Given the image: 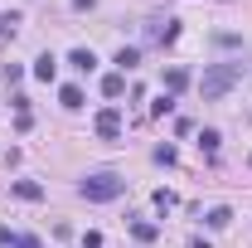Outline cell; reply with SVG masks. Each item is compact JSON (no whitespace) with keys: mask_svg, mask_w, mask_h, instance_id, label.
Instances as JSON below:
<instances>
[{"mask_svg":"<svg viewBox=\"0 0 252 248\" xmlns=\"http://www.w3.org/2000/svg\"><path fill=\"white\" fill-rule=\"evenodd\" d=\"M238 83H243V63H214V68H204L199 93H204V102H219V97L233 93Z\"/></svg>","mask_w":252,"mask_h":248,"instance_id":"obj_1","label":"cell"},{"mask_svg":"<svg viewBox=\"0 0 252 248\" xmlns=\"http://www.w3.org/2000/svg\"><path fill=\"white\" fill-rule=\"evenodd\" d=\"M122 190H126V180H122V175H112V170L78 180V195H83V200H93V205H107V200H117Z\"/></svg>","mask_w":252,"mask_h":248,"instance_id":"obj_2","label":"cell"},{"mask_svg":"<svg viewBox=\"0 0 252 248\" xmlns=\"http://www.w3.org/2000/svg\"><path fill=\"white\" fill-rule=\"evenodd\" d=\"M93 131L102 136V141H117V136H122V112H117V107H102V112L93 117Z\"/></svg>","mask_w":252,"mask_h":248,"instance_id":"obj_3","label":"cell"},{"mask_svg":"<svg viewBox=\"0 0 252 248\" xmlns=\"http://www.w3.org/2000/svg\"><path fill=\"white\" fill-rule=\"evenodd\" d=\"M10 190H15V200H30V205L44 200V185L39 180H10Z\"/></svg>","mask_w":252,"mask_h":248,"instance_id":"obj_4","label":"cell"},{"mask_svg":"<svg viewBox=\"0 0 252 248\" xmlns=\"http://www.w3.org/2000/svg\"><path fill=\"white\" fill-rule=\"evenodd\" d=\"M151 39H156V44H170V39H175V34H180V20H165V25H160V20H151Z\"/></svg>","mask_w":252,"mask_h":248,"instance_id":"obj_5","label":"cell"},{"mask_svg":"<svg viewBox=\"0 0 252 248\" xmlns=\"http://www.w3.org/2000/svg\"><path fill=\"white\" fill-rule=\"evenodd\" d=\"M54 73H59V59H54V54H39V59H34V78L54 83Z\"/></svg>","mask_w":252,"mask_h":248,"instance_id":"obj_6","label":"cell"},{"mask_svg":"<svg viewBox=\"0 0 252 248\" xmlns=\"http://www.w3.org/2000/svg\"><path fill=\"white\" fill-rule=\"evenodd\" d=\"M59 102L68 107V112H78V107H83V88H78V83H63V88H59Z\"/></svg>","mask_w":252,"mask_h":248,"instance_id":"obj_7","label":"cell"},{"mask_svg":"<svg viewBox=\"0 0 252 248\" xmlns=\"http://www.w3.org/2000/svg\"><path fill=\"white\" fill-rule=\"evenodd\" d=\"M122 93H126V73H107V78H102V97H112V102H117Z\"/></svg>","mask_w":252,"mask_h":248,"instance_id":"obj_8","label":"cell"},{"mask_svg":"<svg viewBox=\"0 0 252 248\" xmlns=\"http://www.w3.org/2000/svg\"><path fill=\"white\" fill-rule=\"evenodd\" d=\"M204 224H209V229H228V224H233V209H228V205H214V209L204 214Z\"/></svg>","mask_w":252,"mask_h":248,"instance_id":"obj_9","label":"cell"},{"mask_svg":"<svg viewBox=\"0 0 252 248\" xmlns=\"http://www.w3.org/2000/svg\"><path fill=\"white\" fill-rule=\"evenodd\" d=\"M112 63H117V73H131V68L141 63V49H126V44H122V49H117V59H112Z\"/></svg>","mask_w":252,"mask_h":248,"instance_id":"obj_10","label":"cell"},{"mask_svg":"<svg viewBox=\"0 0 252 248\" xmlns=\"http://www.w3.org/2000/svg\"><path fill=\"white\" fill-rule=\"evenodd\" d=\"M68 63H73V68H78V73H93V68H97V59H93V49H73V54H68Z\"/></svg>","mask_w":252,"mask_h":248,"instance_id":"obj_11","label":"cell"},{"mask_svg":"<svg viewBox=\"0 0 252 248\" xmlns=\"http://www.w3.org/2000/svg\"><path fill=\"white\" fill-rule=\"evenodd\" d=\"M131 234H136V244H156V224H151V219H136V224H131Z\"/></svg>","mask_w":252,"mask_h":248,"instance_id":"obj_12","label":"cell"},{"mask_svg":"<svg viewBox=\"0 0 252 248\" xmlns=\"http://www.w3.org/2000/svg\"><path fill=\"white\" fill-rule=\"evenodd\" d=\"M185 83H189V68H170L165 73V93H180Z\"/></svg>","mask_w":252,"mask_h":248,"instance_id":"obj_13","label":"cell"},{"mask_svg":"<svg viewBox=\"0 0 252 248\" xmlns=\"http://www.w3.org/2000/svg\"><path fill=\"white\" fill-rule=\"evenodd\" d=\"M170 112H175V93H160L151 102V117H170Z\"/></svg>","mask_w":252,"mask_h":248,"instance_id":"obj_14","label":"cell"},{"mask_svg":"<svg viewBox=\"0 0 252 248\" xmlns=\"http://www.w3.org/2000/svg\"><path fill=\"white\" fill-rule=\"evenodd\" d=\"M199 146H204V151L214 156V151H219V146H223V136H219V131H214V126H204V131H199Z\"/></svg>","mask_w":252,"mask_h":248,"instance_id":"obj_15","label":"cell"},{"mask_svg":"<svg viewBox=\"0 0 252 248\" xmlns=\"http://www.w3.org/2000/svg\"><path fill=\"white\" fill-rule=\"evenodd\" d=\"M156 161H160V165H175L180 151H175V146H156Z\"/></svg>","mask_w":252,"mask_h":248,"instance_id":"obj_16","label":"cell"},{"mask_svg":"<svg viewBox=\"0 0 252 248\" xmlns=\"http://www.w3.org/2000/svg\"><path fill=\"white\" fill-rule=\"evenodd\" d=\"M15 30H20V15H5V20H0V34H5V39H15Z\"/></svg>","mask_w":252,"mask_h":248,"instance_id":"obj_17","label":"cell"},{"mask_svg":"<svg viewBox=\"0 0 252 248\" xmlns=\"http://www.w3.org/2000/svg\"><path fill=\"white\" fill-rule=\"evenodd\" d=\"M156 205H160V209H175L180 200H175V190H156Z\"/></svg>","mask_w":252,"mask_h":248,"instance_id":"obj_18","label":"cell"},{"mask_svg":"<svg viewBox=\"0 0 252 248\" xmlns=\"http://www.w3.org/2000/svg\"><path fill=\"white\" fill-rule=\"evenodd\" d=\"M83 248H102V234H97V229H88V234H83Z\"/></svg>","mask_w":252,"mask_h":248,"instance_id":"obj_19","label":"cell"},{"mask_svg":"<svg viewBox=\"0 0 252 248\" xmlns=\"http://www.w3.org/2000/svg\"><path fill=\"white\" fill-rule=\"evenodd\" d=\"M10 248H39V239H34V234H20V239H15Z\"/></svg>","mask_w":252,"mask_h":248,"instance_id":"obj_20","label":"cell"},{"mask_svg":"<svg viewBox=\"0 0 252 248\" xmlns=\"http://www.w3.org/2000/svg\"><path fill=\"white\" fill-rule=\"evenodd\" d=\"M0 244H15V234H10V224H0Z\"/></svg>","mask_w":252,"mask_h":248,"instance_id":"obj_21","label":"cell"},{"mask_svg":"<svg viewBox=\"0 0 252 248\" xmlns=\"http://www.w3.org/2000/svg\"><path fill=\"white\" fill-rule=\"evenodd\" d=\"M97 0H73V10H93Z\"/></svg>","mask_w":252,"mask_h":248,"instance_id":"obj_22","label":"cell"},{"mask_svg":"<svg viewBox=\"0 0 252 248\" xmlns=\"http://www.w3.org/2000/svg\"><path fill=\"white\" fill-rule=\"evenodd\" d=\"M248 165H252V156H248Z\"/></svg>","mask_w":252,"mask_h":248,"instance_id":"obj_23","label":"cell"}]
</instances>
